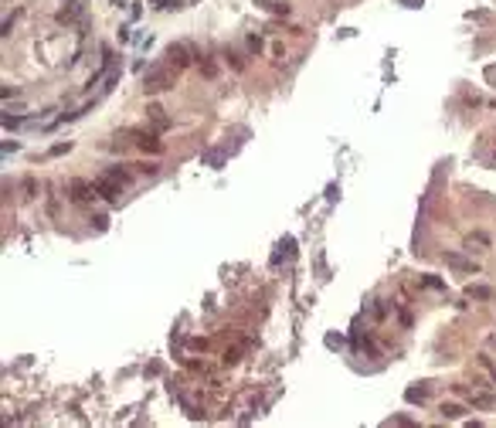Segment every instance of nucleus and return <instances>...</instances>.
<instances>
[{"label": "nucleus", "mask_w": 496, "mask_h": 428, "mask_svg": "<svg viewBox=\"0 0 496 428\" xmlns=\"http://www.w3.org/2000/svg\"><path fill=\"white\" fill-rule=\"evenodd\" d=\"M170 82H173V71L163 68V65H153V68L143 75V92L146 95H156V92L170 88Z\"/></svg>", "instance_id": "nucleus-1"}, {"label": "nucleus", "mask_w": 496, "mask_h": 428, "mask_svg": "<svg viewBox=\"0 0 496 428\" xmlns=\"http://www.w3.org/2000/svg\"><path fill=\"white\" fill-rule=\"evenodd\" d=\"M92 184H95V194H99L106 204H119V194H123V187H126V184H119V180H116V177H109V173L95 177Z\"/></svg>", "instance_id": "nucleus-2"}, {"label": "nucleus", "mask_w": 496, "mask_h": 428, "mask_svg": "<svg viewBox=\"0 0 496 428\" xmlns=\"http://www.w3.org/2000/svg\"><path fill=\"white\" fill-rule=\"evenodd\" d=\"M194 58H201V55H197V51H194L191 44H184V41H177V44H170V48H167V62L173 65V71L187 68V65H191Z\"/></svg>", "instance_id": "nucleus-3"}, {"label": "nucleus", "mask_w": 496, "mask_h": 428, "mask_svg": "<svg viewBox=\"0 0 496 428\" xmlns=\"http://www.w3.org/2000/svg\"><path fill=\"white\" fill-rule=\"evenodd\" d=\"M68 197L75 201V204H88V201L95 197V184H88V180H71L68 184Z\"/></svg>", "instance_id": "nucleus-4"}, {"label": "nucleus", "mask_w": 496, "mask_h": 428, "mask_svg": "<svg viewBox=\"0 0 496 428\" xmlns=\"http://www.w3.org/2000/svg\"><path fill=\"white\" fill-rule=\"evenodd\" d=\"M442 258H445V265H452L455 272H466V276H476V272H479V265H476L473 258H462L459 252H445Z\"/></svg>", "instance_id": "nucleus-5"}, {"label": "nucleus", "mask_w": 496, "mask_h": 428, "mask_svg": "<svg viewBox=\"0 0 496 428\" xmlns=\"http://www.w3.org/2000/svg\"><path fill=\"white\" fill-rule=\"evenodd\" d=\"M405 401H408V405H425L428 401V384H422V387H408V391H405Z\"/></svg>", "instance_id": "nucleus-6"}, {"label": "nucleus", "mask_w": 496, "mask_h": 428, "mask_svg": "<svg viewBox=\"0 0 496 428\" xmlns=\"http://www.w3.org/2000/svg\"><path fill=\"white\" fill-rule=\"evenodd\" d=\"M136 136H140V140H136L140 150H146V153H160V150H163V143L156 140V136H146V133H136Z\"/></svg>", "instance_id": "nucleus-7"}, {"label": "nucleus", "mask_w": 496, "mask_h": 428, "mask_svg": "<svg viewBox=\"0 0 496 428\" xmlns=\"http://www.w3.org/2000/svg\"><path fill=\"white\" fill-rule=\"evenodd\" d=\"M466 296L469 299H493V289L490 285H466Z\"/></svg>", "instance_id": "nucleus-8"}, {"label": "nucleus", "mask_w": 496, "mask_h": 428, "mask_svg": "<svg viewBox=\"0 0 496 428\" xmlns=\"http://www.w3.org/2000/svg\"><path fill=\"white\" fill-rule=\"evenodd\" d=\"M34 119H24V116H3V129H24L31 126Z\"/></svg>", "instance_id": "nucleus-9"}, {"label": "nucleus", "mask_w": 496, "mask_h": 428, "mask_svg": "<svg viewBox=\"0 0 496 428\" xmlns=\"http://www.w3.org/2000/svg\"><path fill=\"white\" fill-rule=\"evenodd\" d=\"M150 119L156 123V129H167V126H170V119L163 116V109H160V106H150Z\"/></svg>", "instance_id": "nucleus-10"}, {"label": "nucleus", "mask_w": 496, "mask_h": 428, "mask_svg": "<svg viewBox=\"0 0 496 428\" xmlns=\"http://www.w3.org/2000/svg\"><path fill=\"white\" fill-rule=\"evenodd\" d=\"M496 398L493 394H473V408H479V411H486V408H493Z\"/></svg>", "instance_id": "nucleus-11"}, {"label": "nucleus", "mask_w": 496, "mask_h": 428, "mask_svg": "<svg viewBox=\"0 0 496 428\" xmlns=\"http://www.w3.org/2000/svg\"><path fill=\"white\" fill-rule=\"evenodd\" d=\"M201 163H211L214 170H217V167H221V163H224V156H221V153H217V150H208V153H204V156H201Z\"/></svg>", "instance_id": "nucleus-12"}, {"label": "nucleus", "mask_w": 496, "mask_h": 428, "mask_svg": "<svg viewBox=\"0 0 496 428\" xmlns=\"http://www.w3.org/2000/svg\"><path fill=\"white\" fill-rule=\"evenodd\" d=\"M462 405H442V418H462Z\"/></svg>", "instance_id": "nucleus-13"}, {"label": "nucleus", "mask_w": 496, "mask_h": 428, "mask_svg": "<svg viewBox=\"0 0 496 428\" xmlns=\"http://www.w3.org/2000/svg\"><path fill=\"white\" fill-rule=\"evenodd\" d=\"M224 58H228V62H231V68H238V71L245 68V58H241V55H238V51H231V48H228V51H224Z\"/></svg>", "instance_id": "nucleus-14"}, {"label": "nucleus", "mask_w": 496, "mask_h": 428, "mask_svg": "<svg viewBox=\"0 0 496 428\" xmlns=\"http://www.w3.org/2000/svg\"><path fill=\"white\" fill-rule=\"evenodd\" d=\"M354 343H357V347H360V350H367V354H370V357L377 354V347H374V343H370L367 337H354Z\"/></svg>", "instance_id": "nucleus-15"}, {"label": "nucleus", "mask_w": 496, "mask_h": 428, "mask_svg": "<svg viewBox=\"0 0 496 428\" xmlns=\"http://www.w3.org/2000/svg\"><path fill=\"white\" fill-rule=\"evenodd\" d=\"M262 48H265V41H262L259 34H248V51H255V55H259Z\"/></svg>", "instance_id": "nucleus-16"}, {"label": "nucleus", "mask_w": 496, "mask_h": 428, "mask_svg": "<svg viewBox=\"0 0 496 428\" xmlns=\"http://www.w3.org/2000/svg\"><path fill=\"white\" fill-rule=\"evenodd\" d=\"M92 224H95V231H106V228H109V217H106V214H95Z\"/></svg>", "instance_id": "nucleus-17"}, {"label": "nucleus", "mask_w": 496, "mask_h": 428, "mask_svg": "<svg viewBox=\"0 0 496 428\" xmlns=\"http://www.w3.org/2000/svg\"><path fill=\"white\" fill-rule=\"evenodd\" d=\"M153 7H160V10H167V7H180V0H150Z\"/></svg>", "instance_id": "nucleus-18"}, {"label": "nucleus", "mask_w": 496, "mask_h": 428, "mask_svg": "<svg viewBox=\"0 0 496 428\" xmlns=\"http://www.w3.org/2000/svg\"><path fill=\"white\" fill-rule=\"evenodd\" d=\"M201 71H204L208 78H214V75H217V68H214V62H204V58H201Z\"/></svg>", "instance_id": "nucleus-19"}, {"label": "nucleus", "mask_w": 496, "mask_h": 428, "mask_svg": "<svg viewBox=\"0 0 496 428\" xmlns=\"http://www.w3.org/2000/svg\"><path fill=\"white\" fill-rule=\"evenodd\" d=\"M65 150H71L68 143H58V146H51V156H62V153H65Z\"/></svg>", "instance_id": "nucleus-20"}, {"label": "nucleus", "mask_w": 496, "mask_h": 428, "mask_svg": "<svg viewBox=\"0 0 496 428\" xmlns=\"http://www.w3.org/2000/svg\"><path fill=\"white\" fill-rule=\"evenodd\" d=\"M493 381H496V367H493Z\"/></svg>", "instance_id": "nucleus-21"}]
</instances>
